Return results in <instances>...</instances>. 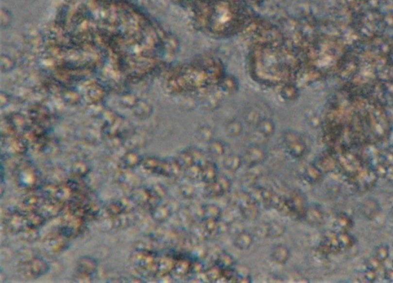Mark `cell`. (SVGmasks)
<instances>
[{"label": "cell", "mask_w": 393, "mask_h": 283, "mask_svg": "<svg viewBox=\"0 0 393 283\" xmlns=\"http://www.w3.org/2000/svg\"><path fill=\"white\" fill-rule=\"evenodd\" d=\"M333 116L340 152L382 142L390 133V121L381 102L349 87L337 98Z\"/></svg>", "instance_id": "cell-1"}, {"label": "cell", "mask_w": 393, "mask_h": 283, "mask_svg": "<svg viewBox=\"0 0 393 283\" xmlns=\"http://www.w3.org/2000/svg\"><path fill=\"white\" fill-rule=\"evenodd\" d=\"M281 141L286 153L292 158L299 159L307 154L308 145L303 136L296 131H284L282 134Z\"/></svg>", "instance_id": "cell-2"}, {"label": "cell", "mask_w": 393, "mask_h": 283, "mask_svg": "<svg viewBox=\"0 0 393 283\" xmlns=\"http://www.w3.org/2000/svg\"><path fill=\"white\" fill-rule=\"evenodd\" d=\"M375 169L378 177H381L389 183L393 184V153L386 151L378 153L376 158L374 165H372Z\"/></svg>", "instance_id": "cell-3"}, {"label": "cell", "mask_w": 393, "mask_h": 283, "mask_svg": "<svg viewBox=\"0 0 393 283\" xmlns=\"http://www.w3.org/2000/svg\"><path fill=\"white\" fill-rule=\"evenodd\" d=\"M243 159V164H245L247 167H256L267 160V151L262 147V145H251L244 152Z\"/></svg>", "instance_id": "cell-4"}, {"label": "cell", "mask_w": 393, "mask_h": 283, "mask_svg": "<svg viewBox=\"0 0 393 283\" xmlns=\"http://www.w3.org/2000/svg\"><path fill=\"white\" fill-rule=\"evenodd\" d=\"M290 257V249L285 244L278 243V244L273 246L271 248V260L276 265H286L289 261Z\"/></svg>", "instance_id": "cell-5"}, {"label": "cell", "mask_w": 393, "mask_h": 283, "mask_svg": "<svg viewBox=\"0 0 393 283\" xmlns=\"http://www.w3.org/2000/svg\"><path fill=\"white\" fill-rule=\"evenodd\" d=\"M290 207L291 213L293 212L297 217L304 218L306 211L308 209V205L306 202L304 195L300 192H295L290 199L288 201Z\"/></svg>", "instance_id": "cell-6"}, {"label": "cell", "mask_w": 393, "mask_h": 283, "mask_svg": "<svg viewBox=\"0 0 393 283\" xmlns=\"http://www.w3.org/2000/svg\"><path fill=\"white\" fill-rule=\"evenodd\" d=\"M255 241V235L252 232L243 230L234 235L233 244L239 251H246L251 248Z\"/></svg>", "instance_id": "cell-7"}, {"label": "cell", "mask_w": 393, "mask_h": 283, "mask_svg": "<svg viewBox=\"0 0 393 283\" xmlns=\"http://www.w3.org/2000/svg\"><path fill=\"white\" fill-rule=\"evenodd\" d=\"M243 156L237 154V153H231V154L226 155L223 158V166L227 171L231 173H236L243 166Z\"/></svg>", "instance_id": "cell-8"}, {"label": "cell", "mask_w": 393, "mask_h": 283, "mask_svg": "<svg viewBox=\"0 0 393 283\" xmlns=\"http://www.w3.org/2000/svg\"><path fill=\"white\" fill-rule=\"evenodd\" d=\"M256 130L266 138L270 139L276 132V124L271 118L263 117L256 124Z\"/></svg>", "instance_id": "cell-9"}, {"label": "cell", "mask_w": 393, "mask_h": 283, "mask_svg": "<svg viewBox=\"0 0 393 283\" xmlns=\"http://www.w3.org/2000/svg\"><path fill=\"white\" fill-rule=\"evenodd\" d=\"M304 219L312 226H319L324 222V212L317 206H308Z\"/></svg>", "instance_id": "cell-10"}, {"label": "cell", "mask_w": 393, "mask_h": 283, "mask_svg": "<svg viewBox=\"0 0 393 283\" xmlns=\"http://www.w3.org/2000/svg\"><path fill=\"white\" fill-rule=\"evenodd\" d=\"M201 212L205 220L218 221L222 219L223 215V211L220 206L212 203L201 206Z\"/></svg>", "instance_id": "cell-11"}, {"label": "cell", "mask_w": 393, "mask_h": 283, "mask_svg": "<svg viewBox=\"0 0 393 283\" xmlns=\"http://www.w3.org/2000/svg\"><path fill=\"white\" fill-rule=\"evenodd\" d=\"M323 176L324 173L316 164H309L306 166L304 170V179L306 182L312 185L320 182L323 178Z\"/></svg>", "instance_id": "cell-12"}, {"label": "cell", "mask_w": 393, "mask_h": 283, "mask_svg": "<svg viewBox=\"0 0 393 283\" xmlns=\"http://www.w3.org/2000/svg\"><path fill=\"white\" fill-rule=\"evenodd\" d=\"M207 154L213 158L224 157L227 152V145L222 140L214 139L207 144Z\"/></svg>", "instance_id": "cell-13"}, {"label": "cell", "mask_w": 393, "mask_h": 283, "mask_svg": "<svg viewBox=\"0 0 393 283\" xmlns=\"http://www.w3.org/2000/svg\"><path fill=\"white\" fill-rule=\"evenodd\" d=\"M218 175V169L216 164L208 161L203 167H201V180L205 183H210L216 180Z\"/></svg>", "instance_id": "cell-14"}, {"label": "cell", "mask_w": 393, "mask_h": 283, "mask_svg": "<svg viewBox=\"0 0 393 283\" xmlns=\"http://www.w3.org/2000/svg\"><path fill=\"white\" fill-rule=\"evenodd\" d=\"M239 210V214L243 219L251 222L256 220L260 213V205L256 204L252 201L244 205Z\"/></svg>", "instance_id": "cell-15"}, {"label": "cell", "mask_w": 393, "mask_h": 283, "mask_svg": "<svg viewBox=\"0 0 393 283\" xmlns=\"http://www.w3.org/2000/svg\"><path fill=\"white\" fill-rule=\"evenodd\" d=\"M214 129L208 124L200 125L196 131V138L201 143L208 144L214 138Z\"/></svg>", "instance_id": "cell-16"}, {"label": "cell", "mask_w": 393, "mask_h": 283, "mask_svg": "<svg viewBox=\"0 0 393 283\" xmlns=\"http://www.w3.org/2000/svg\"><path fill=\"white\" fill-rule=\"evenodd\" d=\"M361 211L362 215L368 219H373L380 211V206L375 199H368L362 203Z\"/></svg>", "instance_id": "cell-17"}, {"label": "cell", "mask_w": 393, "mask_h": 283, "mask_svg": "<svg viewBox=\"0 0 393 283\" xmlns=\"http://www.w3.org/2000/svg\"><path fill=\"white\" fill-rule=\"evenodd\" d=\"M318 166L319 169L323 172V173H332L335 169H338V162L337 158L329 155L325 156L320 159L318 163L316 164Z\"/></svg>", "instance_id": "cell-18"}, {"label": "cell", "mask_w": 393, "mask_h": 283, "mask_svg": "<svg viewBox=\"0 0 393 283\" xmlns=\"http://www.w3.org/2000/svg\"><path fill=\"white\" fill-rule=\"evenodd\" d=\"M225 131L227 136L231 138L239 137L243 133V124L238 119L230 120L225 125Z\"/></svg>", "instance_id": "cell-19"}, {"label": "cell", "mask_w": 393, "mask_h": 283, "mask_svg": "<svg viewBox=\"0 0 393 283\" xmlns=\"http://www.w3.org/2000/svg\"><path fill=\"white\" fill-rule=\"evenodd\" d=\"M269 225V239H277L282 237L287 232V226L280 221L272 220Z\"/></svg>", "instance_id": "cell-20"}, {"label": "cell", "mask_w": 393, "mask_h": 283, "mask_svg": "<svg viewBox=\"0 0 393 283\" xmlns=\"http://www.w3.org/2000/svg\"><path fill=\"white\" fill-rule=\"evenodd\" d=\"M205 194L206 196L209 198H216V197L222 196L226 194L222 184L217 178L216 180L210 183L206 184L205 189Z\"/></svg>", "instance_id": "cell-21"}, {"label": "cell", "mask_w": 393, "mask_h": 283, "mask_svg": "<svg viewBox=\"0 0 393 283\" xmlns=\"http://www.w3.org/2000/svg\"><path fill=\"white\" fill-rule=\"evenodd\" d=\"M352 221L348 215L345 214L339 215L334 221V232H348L351 228Z\"/></svg>", "instance_id": "cell-22"}, {"label": "cell", "mask_w": 393, "mask_h": 283, "mask_svg": "<svg viewBox=\"0 0 393 283\" xmlns=\"http://www.w3.org/2000/svg\"><path fill=\"white\" fill-rule=\"evenodd\" d=\"M236 265V261L234 258L227 252H223L218 255L217 259V266L222 270L227 268H232Z\"/></svg>", "instance_id": "cell-23"}, {"label": "cell", "mask_w": 393, "mask_h": 283, "mask_svg": "<svg viewBox=\"0 0 393 283\" xmlns=\"http://www.w3.org/2000/svg\"><path fill=\"white\" fill-rule=\"evenodd\" d=\"M280 96L285 101H295L299 96L298 88L293 85H287L281 88Z\"/></svg>", "instance_id": "cell-24"}, {"label": "cell", "mask_w": 393, "mask_h": 283, "mask_svg": "<svg viewBox=\"0 0 393 283\" xmlns=\"http://www.w3.org/2000/svg\"><path fill=\"white\" fill-rule=\"evenodd\" d=\"M253 235L255 239L259 240L269 239V225L268 222H262L255 226L253 230Z\"/></svg>", "instance_id": "cell-25"}, {"label": "cell", "mask_w": 393, "mask_h": 283, "mask_svg": "<svg viewBox=\"0 0 393 283\" xmlns=\"http://www.w3.org/2000/svg\"><path fill=\"white\" fill-rule=\"evenodd\" d=\"M176 162L181 169L185 170L194 164L192 155L190 154L189 150L184 151L180 153L176 159Z\"/></svg>", "instance_id": "cell-26"}, {"label": "cell", "mask_w": 393, "mask_h": 283, "mask_svg": "<svg viewBox=\"0 0 393 283\" xmlns=\"http://www.w3.org/2000/svg\"><path fill=\"white\" fill-rule=\"evenodd\" d=\"M260 112L256 110L255 108H250L243 113V120L246 124L250 125H255L259 123L262 119Z\"/></svg>", "instance_id": "cell-27"}, {"label": "cell", "mask_w": 393, "mask_h": 283, "mask_svg": "<svg viewBox=\"0 0 393 283\" xmlns=\"http://www.w3.org/2000/svg\"><path fill=\"white\" fill-rule=\"evenodd\" d=\"M171 215V210L166 206H157L153 210V216L157 222H165Z\"/></svg>", "instance_id": "cell-28"}, {"label": "cell", "mask_w": 393, "mask_h": 283, "mask_svg": "<svg viewBox=\"0 0 393 283\" xmlns=\"http://www.w3.org/2000/svg\"><path fill=\"white\" fill-rule=\"evenodd\" d=\"M256 167L249 168L251 169V171L247 172L245 175L242 177V183L244 184V186L247 187H254L256 181L258 180L259 175H258L257 172H256Z\"/></svg>", "instance_id": "cell-29"}, {"label": "cell", "mask_w": 393, "mask_h": 283, "mask_svg": "<svg viewBox=\"0 0 393 283\" xmlns=\"http://www.w3.org/2000/svg\"><path fill=\"white\" fill-rule=\"evenodd\" d=\"M373 256L383 264L390 256V248L386 245L378 246L375 248V252Z\"/></svg>", "instance_id": "cell-30"}, {"label": "cell", "mask_w": 393, "mask_h": 283, "mask_svg": "<svg viewBox=\"0 0 393 283\" xmlns=\"http://www.w3.org/2000/svg\"><path fill=\"white\" fill-rule=\"evenodd\" d=\"M190 151V154L192 155L193 159L195 165L203 167L205 164L208 162L209 160L206 157V154L204 152L200 150V149H188Z\"/></svg>", "instance_id": "cell-31"}, {"label": "cell", "mask_w": 393, "mask_h": 283, "mask_svg": "<svg viewBox=\"0 0 393 283\" xmlns=\"http://www.w3.org/2000/svg\"><path fill=\"white\" fill-rule=\"evenodd\" d=\"M187 177L192 180H197L201 178V167L198 165H192L188 169H185Z\"/></svg>", "instance_id": "cell-32"}, {"label": "cell", "mask_w": 393, "mask_h": 283, "mask_svg": "<svg viewBox=\"0 0 393 283\" xmlns=\"http://www.w3.org/2000/svg\"><path fill=\"white\" fill-rule=\"evenodd\" d=\"M237 85L236 79L232 76H227L222 82V88L223 90L231 92L236 90Z\"/></svg>", "instance_id": "cell-33"}, {"label": "cell", "mask_w": 393, "mask_h": 283, "mask_svg": "<svg viewBox=\"0 0 393 283\" xmlns=\"http://www.w3.org/2000/svg\"><path fill=\"white\" fill-rule=\"evenodd\" d=\"M220 105V100L217 96H210L204 101L203 106L207 110H214Z\"/></svg>", "instance_id": "cell-34"}, {"label": "cell", "mask_w": 393, "mask_h": 283, "mask_svg": "<svg viewBox=\"0 0 393 283\" xmlns=\"http://www.w3.org/2000/svg\"><path fill=\"white\" fill-rule=\"evenodd\" d=\"M181 194L185 199H192L195 195V189L190 185L185 184L181 186Z\"/></svg>", "instance_id": "cell-35"}, {"label": "cell", "mask_w": 393, "mask_h": 283, "mask_svg": "<svg viewBox=\"0 0 393 283\" xmlns=\"http://www.w3.org/2000/svg\"><path fill=\"white\" fill-rule=\"evenodd\" d=\"M250 140L251 142V145H262L263 144L265 143L268 139L262 136L260 133H258L257 131L256 130L255 133H252L250 136Z\"/></svg>", "instance_id": "cell-36"}, {"label": "cell", "mask_w": 393, "mask_h": 283, "mask_svg": "<svg viewBox=\"0 0 393 283\" xmlns=\"http://www.w3.org/2000/svg\"><path fill=\"white\" fill-rule=\"evenodd\" d=\"M385 278L386 281L393 282V266L392 268L386 269L384 273Z\"/></svg>", "instance_id": "cell-37"}, {"label": "cell", "mask_w": 393, "mask_h": 283, "mask_svg": "<svg viewBox=\"0 0 393 283\" xmlns=\"http://www.w3.org/2000/svg\"><path fill=\"white\" fill-rule=\"evenodd\" d=\"M390 218H391L392 221L393 222V208L390 212Z\"/></svg>", "instance_id": "cell-38"}]
</instances>
